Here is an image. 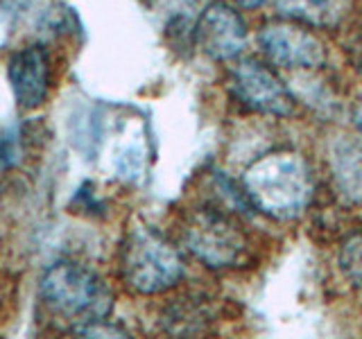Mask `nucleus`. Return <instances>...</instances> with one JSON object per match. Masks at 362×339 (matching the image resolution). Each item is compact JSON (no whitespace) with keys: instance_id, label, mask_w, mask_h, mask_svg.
Here are the masks:
<instances>
[{"instance_id":"f257e3e1","label":"nucleus","mask_w":362,"mask_h":339,"mask_svg":"<svg viewBox=\"0 0 362 339\" xmlns=\"http://www.w3.org/2000/svg\"><path fill=\"white\" fill-rule=\"evenodd\" d=\"M247 201L272 220H292L308 208L315 192L313 172L297 152H272L245 170Z\"/></svg>"},{"instance_id":"f03ea898","label":"nucleus","mask_w":362,"mask_h":339,"mask_svg":"<svg viewBox=\"0 0 362 339\" xmlns=\"http://www.w3.org/2000/svg\"><path fill=\"white\" fill-rule=\"evenodd\" d=\"M39 294L54 314L75 319L77 326L107 319L113 308V294L107 282L93 269L68 260L43 271Z\"/></svg>"},{"instance_id":"7ed1b4c3","label":"nucleus","mask_w":362,"mask_h":339,"mask_svg":"<svg viewBox=\"0 0 362 339\" xmlns=\"http://www.w3.org/2000/svg\"><path fill=\"white\" fill-rule=\"evenodd\" d=\"M120 274L134 292L161 294L184 278V260L158 231L134 226L120 249Z\"/></svg>"},{"instance_id":"20e7f679","label":"nucleus","mask_w":362,"mask_h":339,"mask_svg":"<svg viewBox=\"0 0 362 339\" xmlns=\"http://www.w3.org/2000/svg\"><path fill=\"white\" fill-rule=\"evenodd\" d=\"M186 249L211 269H229L243 263L247 237L240 226L215 210L192 213L184 229Z\"/></svg>"},{"instance_id":"39448f33","label":"nucleus","mask_w":362,"mask_h":339,"mask_svg":"<svg viewBox=\"0 0 362 339\" xmlns=\"http://www.w3.org/2000/svg\"><path fill=\"white\" fill-rule=\"evenodd\" d=\"M231 90L247 109L265 116H290L294 95L267 66L254 59L240 61L231 73Z\"/></svg>"},{"instance_id":"423d86ee","label":"nucleus","mask_w":362,"mask_h":339,"mask_svg":"<svg viewBox=\"0 0 362 339\" xmlns=\"http://www.w3.org/2000/svg\"><path fill=\"white\" fill-rule=\"evenodd\" d=\"M195 41L202 52L215 61L233 59L243 52L247 41L245 20L231 5L222 3V0H213L204 7L197 20Z\"/></svg>"},{"instance_id":"0eeeda50","label":"nucleus","mask_w":362,"mask_h":339,"mask_svg":"<svg viewBox=\"0 0 362 339\" xmlns=\"http://www.w3.org/2000/svg\"><path fill=\"white\" fill-rule=\"evenodd\" d=\"M260 48L281 68H320L326 61L322 41L290 23H274L260 32Z\"/></svg>"},{"instance_id":"6e6552de","label":"nucleus","mask_w":362,"mask_h":339,"mask_svg":"<svg viewBox=\"0 0 362 339\" xmlns=\"http://www.w3.org/2000/svg\"><path fill=\"white\" fill-rule=\"evenodd\" d=\"M11 93L21 109L41 107L50 93V56L39 43L14 52L7 66Z\"/></svg>"},{"instance_id":"1a4fd4ad","label":"nucleus","mask_w":362,"mask_h":339,"mask_svg":"<svg viewBox=\"0 0 362 339\" xmlns=\"http://www.w3.org/2000/svg\"><path fill=\"white\" fill-rule=\"evenodd\" d=\"M331 167L339 190L362 201V141L339 138L331 147Z\"/></svg>"},{"instance_id":"9d476101","label":"nucleus","mask_w":362,"mask_h":339,"mask_svg":"<svg viewBox=\"0 0 362 339\" xmlns=\"http://www.w3.org/2000/svg\"><path fill=\"white\" fill-rule=\"evenodd\" d=\"M351 0H279V11L310 28H333L346 16Z\"/></svg>"},{"instance_id":"9b49d317","label":"nucleus","mask_w":362,"mask_h":339,"mask_svg":"<svg viewBox=\"0 0 362 339\" xmlns=\"http://www.w3.org/2000/svg\"><path fill=\"white\" fill-rule=\"evenodd\" d=\"M339 269L354 285L362 287V231L349 235L339 249Z\"/></svg>"},{"instance_id":"f8f14e48","label":"nucleus","mask_w":362,"mask_h":339,"mask_svg":"<svg viewBox=\"0 0 362 339\" xmlns=\"http://www.w3.org/2000/svg\"><path fill=\"white\" fill-rule=\"evenodd\" d=\"M21 161V138L18 133L0 136V172L11 170Z\"/></svg>"},{"instance_id":"ddd939ff","label":"nucleus","mask_w":362,"mask_h":339,"mask_svg":"<svg viewBox=\"0 0 362 339\" xmlns=\"http://www.w3.org/2000/svg\"><path fill=\"white\" fill-rule=\"evenodd\" d=\"M77 335L82 337H127V331H122L120 326H113L107 319H100V321H90L84 326H77L75 328Z\"/></svg>"},{"instance_id":"4468645a","label":"nucleus","mask_w":362,"mask_h":339,"mask_svg":"<svg viewBox=\"0 0 362 339\" xmlns=\"http://www.w3.org/2000/svg\"><path fill=\"white\" fill-rule=\"evenodd\" d=\"M265 3L267 0H235V5L243 9H256V7H263Z\"/></svg>"},{"instance_id":"2eb2a0df","label":"nucleus","mask_w":362,"mask_h":339,"mask_svg":"<svg viewBox=\"0 0 362 339\" xmlns=\"http://www.w3.org/2000/svg\"><path fill=\"white\" fill-rule=\"evenodd\" d=\"M356 124H358V129L362 131V102H360V105H358V109H356Z\"/></svg>"}]
</instances>
